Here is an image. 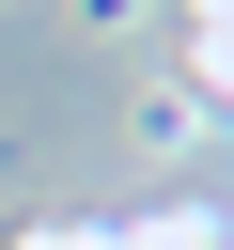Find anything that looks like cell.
Segmentation results:
<instances>
[{"instance_id":"cell-1","label":"cell","mask_w":234,"mask_h":250,"mask_svg":"<svg viewBox=\"0 0 234 250\" xmlns=\"http://www.w3.org/2000/svg\"><path fill=\"white\" fill-rule=\"evenodd\" d=\"M187 94L234 109V0H187Z\"/></svg>"},{"instance_id":"cell-2","label":"cell","mask_w":234,"mask_h":250,"mask_svg":"<svg viewBox=\"0 0 234 250\" xmlns=\"http://www.w3.org/2000/svg\"><path fill=\"white\" fill-rule=\"evenodd\" d=\"M203 125H218V109H203V94H187V78H172V94H140V141H156V156H187V141H203Z\"/></svg>"},{"instance_id":"cell-3","label":"cell","mask_w":234,"mask_h":250,"mask_svg":"<svg viewBox=\"0 0 234 250\" xmlns=\"http://www.w3.org/2000/svg\"><path fill=\"white\" fill-rule=\"evenodd\" d=\"M16 250H125V219H31Z\"/></svg>"}]
</instances>
